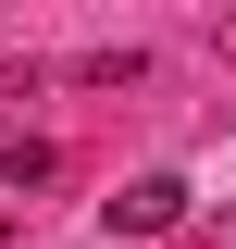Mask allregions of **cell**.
Listing matches in <instances>:
<instances>
[{
    "label": "cell",
    "mask_w": 236,
    "mask_h": 249,
    "mask_svg": "<svg viewBox=\"0 0 236 249\" xmlns=\"http://www.w3.org/2000/svg\"><path fill=\"white\" fill-rule=\"evenodd\" d=\"M0 187H50V137H0Z\"/></svg>",
    "instance_id": "obj_2"
},
{
    "label": "cell",
    "mask_w": 236,
    "mask_h": 249,
    "mask_svg": "<svg viewBox=\"0 0 236 249\" xmlns=\"http://www.w3.org/2000/svg\"><path fill=\"white\" fill-rule=\"evenodd\" d=\"M112 224H124V237H162V224H186V175H137V187H112Z\"/></svg>",
    "instance_id": "obj_1"
}]
</instances>
